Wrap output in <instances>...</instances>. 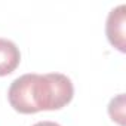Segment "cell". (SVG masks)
<instances>
[{"instance_id":"cell-1","label":"cell","mask_w":126,"mask_h":126,"mask_svg":"<svg viewBox=\"0 0 126 126\" xmlns=\"http://www.w3.org/2000/svg\"><path fill=\"white\" fill-rule=\"evenodd\" d=\"M74 88L65 74H24L9 88L8 99L14 110L33 114L43 110H59L73 99Z\"/></svg>"},{"instance_id":"cell-2","label":"cell","mask_w":126,"mask_h":126,"mask_svg":"<svg viewBox=\"0 0 126 126\" xmlns=\"http://www.w3.org/2000/svg\"><path fill=\"white\" fill-rule=\"evenodd\" d=\"M125 5H120L117 8H114L107 18V25H105V33H107V39L108 42L117 47L120 52H125V21H126V15H125Z\"/></svg>"},{"instance_id":"cell-3","label":"cell","mask_w":126,"mask_h":126,"mask_svg":"<svg viewBox=\"0 0 126 126\" xmlns=\"http://www.w3.org/2000/svg\"><path fill=\"white\" fill-rule=\"evenodd\" d=\"M21 61L18 46L8 39L0 37V77L8 76L16 70Z\"/></svg>"},{"instance_id":"cell-4","label":"cell","mask_w":126,"mask_h":126,"mask_svg":"<svg viewBox=\"0 0 126 126\" xmlns=\"http://www.w3.org/2000/svg\"><path fill=\"white\" fill-rule=\"evenodd\" d=\"M108 113H110V117L113 120H116L120 126L125 125V95L120 94L117 95L116 98H113L110 101V105H108Z\"/></svg>"},{"instance_id":"cell-5","label":"cell","mask_w":126,"mask_h":126,"mask_svg":"<svg viewBox=\"0 0 126 126\" xmlns=\"http://www.w3.org/2000/svg\"><path fill=\"white\" fill-rule=\"evenodd\" d=\"M33 126H61V125H58V123H55V122H39V123H36V125H33Z\"/></svg>"}]
</instances>
